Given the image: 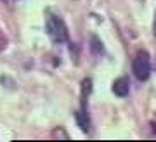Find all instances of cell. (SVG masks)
<instances>
[{
	"instance_id": "1",
	"label": "cell",
	"mask_w": 156,
	"mask_h": 142,
	"mask_svg": "<svg viewBox=\"0 0 156 142\" xmlns=\"http://www.w3.org/2000/svg\"><path fill=\"white\" fill-rule=\"evenodd\" d=\"M45 30H47V35L49 38L54 42V44H66L69 35H68V26L64 24L59 16L52 14L50 11L45 12Z\"/></svg>"
},
{
	"instance_id": "2",
	"label": "cell",
	"mask_w": 156,
	"mask_h": 142,
	"mask_svg": "<svg viewBox=\"0 0 156 142\" xmlns=\"http://www.w3.org/2000/svg\"><path fill=\"white\" fill-rule=\"evenodd\" d=\"M132 73L139 82H146L151 75V57L146 50H139L132 62Z\"/></svg>"
},
{
	"instance_id": "3",
	"label": "cell",
	"mask_w": 156,
	"mask_h": 142,
	"mask_svg": "<svg viewBox=\"0 0 156 142\" xmlns=\"http://www.w3.org/2000/svg\"><path fill=\"white\" fill-rule=\"evenodd\" d=\"M130 92V80L127 76H120L113 82V94L118 97H127Z\"/></svg>"
},
{
	"instance_id": "4",
	"label": "cell",
	"mask_w": 156,
	"mask_h": 142,
	"mask_svg": "<svg viewBox=\"0 0 156 142\" xmlns=\"http://www.w3.org/2000/svg\"><path fill=\"white\" fill-rule=\"evenodd\" d=\"M75 120H76L78 126L83 132L90 130V120H89V115H87V111H85L83 106H82V109H78L76 113H75Z\"/></svg>"
},
{
	"instance_id": "5",
	"label": "cell",
	"mask_w": 156,
	"mask_h": 142,
	"mask_svg": "<svg viewBox=\"0 0 156 142\" xmlns=\"http://www.w3.org/2000/svg\"><path fill=\"white\" fill-rule=\"evenodd\" d=\"M90 42H92V52H94V54H101V52H102V44H101V40L97 38V37H92Z\"/></svg>"
},
{
	"instance_id": "6",
	"label": "cell",
	"mask_w": 156,
	"mask_h": 142,
	"mask_svg": "<svg viewBox=\"0 0 156 142\" xmlns=\"http://www.w3.org/2000/svg\"><path fill=\"white\" fill-rule=\"evenodd\" d=\"M153 33H154V37H156V12H154V21H153Z\"/></svg>"
}]
</instances>
